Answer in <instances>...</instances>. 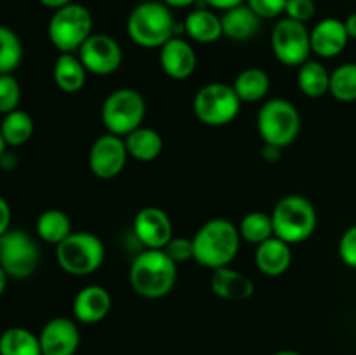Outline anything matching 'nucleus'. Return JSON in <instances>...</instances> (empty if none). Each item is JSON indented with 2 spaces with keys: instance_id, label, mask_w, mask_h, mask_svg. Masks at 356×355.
Listing matches in <instances>:
<instances>
[{
  "instance_id": "nucleus-47",
  "label": "nucleus",
  "mask_w": 356,
  "mask_h": 355,
  "mask_svg": "<svg viewBox=\"0 0 356 355\" xmlns=\"http://www.w3.org/2000/svg\"><path fill=\"white\" fill-rule=\"evenodd\" d=\"M273 355H302V354H299V352H296V350H280Z\"/></svg>"
},
{
  "instance_id": "nucleus-32",
  "label": "nucleus",
  "mask_w": 356,
  "mask_h": 355,
  "mask_svg": "<svg viewBox=\"0 0 356 355\" xmlns=\"http://www.w3.org/2000/svg\"><path fill=\"white\" fill-rule=\"evenodd\" d=\"M23 61L21 38L9 26L0 24V75L13 73Z\"/></svg>"
},
{
  "instance_id": "nucleus-16",
  "label": "nucleus",
  "mask_w": 356,
  "mask_h": 355,
  "mask_svg": "<svg viewBox=\"0 0 356 355\" xmlns=\"http://www.w3.org/2000/svg\"><path fill=\"white\" fill-rule=\"evenodd\" d=\"M159 61L167 77L174 80H184L193 75L197 68V52L190 42L176 35L160 47Z\"/></svg>"
},
{
  "instance_id": "nucleus-36",
  "label": "nucleus",
  "mask_w": 356,
  "mask_h": 355,
  "mask_svg": "<svg viewBox=\"0 0 356 355\" xmlns=\"http://www.w3.org/2000/svg\"><path fill=\"white\" fill-rule=\"evenodd\" d=\"M339 258L346 267L356 270V225L350 226L339 239Z\"/></svg>"
},
{
  "instance_id": "nucleus-45",
  "label": "nucleus",
  "mask_w": 356,
  "mask_h": 355,
  "mask_svg": "<svg viewBox=\"0 0 356 355\" xmlns=\"http://www.w3.org/2000/svg\"><path fill=\"white\" fill-rule=\"evenodd\" d=\"M7 281H9V277H7V274L3 271V268L0 267V296L6 292V287H7Z\"/></svg>"
},
{
  "instance_id": "nucleus-29",
  "label": "nucleus",
  "mask_w": 356,
  "mask_h": 355,
  "mask_svg": "<svg viewBox=\"0 0 356 355\" xmlns=\"http://www.w3.org/2000/svg\"><path fill=\"white\" fill-rule=\"evenodd\" d=\"M33 131L35 124L31 115L26 113L24 110H19V108L3 115L2 122H0V132L3 136V141H6L7 146H13V148L30 141Z\"/></svg>"
},
{
  "instance_id": "nucleus-23",
  "label": "nucleus",
  "mask_w": 356,
  "mask_h": 355,
  "mask_svg": "<svg viewBox=\"0 0 356 355\" xmlns=\"http://www.w3.org/2000/svg\"><path fill=\"white\" fill-rule=\"evenodd\" d=\"M87 70L82 65L79 56L73 52H61L56 58L54 68H52V79L54 84L63 90V93H79L86 86Z\"/></svg>"
},
{
  "instance_id": "nucleus-46",
  "label": "nucleus",
  "mask_w": 356,
  "mask_h": 355,
  "mask_svg": "<svg viewBox=\"0 0 356 355\" xmlns=\"http://www.w3.org/2000/svg\"><path fill=\"white\" fill-rule=\"evenodd\" d=\"M7 145H6V141H3V136H2V132H0V157L3 155V153L7 152Z\"/></svg>"
},
{
  "instance_id": "nucleus-40",
  "label": "nucleus",
  "mask_w": 356,
  "mask_h": 355,
  "mask_svg": "<svg viewBox=\"0 0 356 355\" xmlns=\"http://www.w3.org/2000/svg\"><path fill=\"white\" fill-rule=\"evenodd\" d=\"M282 155V148H277V146H271V145H264L263 148V159L266 162H277Z\"/></svg>"
},
{
  "instance_id": "nucleus-44",
  "label": "nucleus",
  "mask_w": 356,
  "mask_h": 355,
  "mask_svg": "<svg viewBox=\"0 0 356 355\" xmlns=\"http://www.w3.org/2000/svg\"><path fill=\"white\" fill-rule=\"evenodd\" d=\"M344 26H346V31H348V35H350V38H355L356 40V13L350 14V16L346 17V21H344Z\"/></svg>"
},
{
  "instance_id": "nucleus-39",
  "label": "nucleus",
  "mask_w": 356,
  "mask_h": 355,
  "mask_svg": "<svg viewBox=\"0 0 356 355\" xmlns=\"http://www.w3.org/2000/svg\"><path fill=\"white\" fill-rule=\"evenodd\" d=\"M202 3H205L207 7H211V9H216V10H229L233 9V7L236 6H242V3H245V0H200Z\"/></svg>"
},
{
  "instance_id": "nucleus-28",
  "label": "nucleus",
  "mask_w": 356,
  "mask_h": 355,
  "mask_svg": "<svg viewBox=\"0 0 356 355\" xmlns=\"http://www.w3.org/2000/svg\"><path fill=\"white\" fill-rule=\"evenodd\" d=\"M35 232L44 242L58 246L72 233V221L66 212L59 209H47L37 218Z\"/></svg>"
},
{
  "instance_id": "nucleus-17",
  "label": "nucleus",
  "mask_w": 356,
  "mask_h": 355,
  "mask_svg": "<svg viewBox=\"0 0 356 355\" xmlns=\"http://www.w3.org/2000/svg\"><path fill=\"white\" fill-rule=\"evenodd\" d=\"M309 38H312V52L323 59L339 56L350 42L344 21L337 17H325L318 21L309 31Z\"/></svg>"
},
{
  "instance_id": "nucleus-1",
  "label": "nucleus",
  "mask_w": 356,
  "mask_h": 355,
  "mask_svg": "<svg viewBox=\"0 0 356 355\" xmlns=\"http://www.w3.org/2000/svg\"><path fill=\"white\" fill-rule=\"evenodd\" d=\"M238 226L226 218H214L200 226L193 240V260L200 267L218 270L229 267L240 249Z\"/></svg>"
},
{
  "instance_id": "nucleus-35",
  "label": "nucleus",
  "mask_w": 356,
  "mask_h": 355,
  "mask_svg": "<svg viewBox=\"0 0 356 355\" xmlns=\"http://www.w3.org/2000/svg\"><path fill=\"white\" fill-rule=\"evenodd\" d=\"M245 3L261 19H273L285 13L287 0H245Z\"/></svg>"
},
{
  "instance_id": "nucleus-27",
  "label": "nucleus",
  "mask_w": 356,
  "mask_h": 355,
  "mask_svg": "<svg viewBox=\"0 0 356 355\" xmlns=\"http://www.w3.org/2000/svg\"><path fill=\"white\" fill-rule=\"evenodd\" d=\"M233 89L242 103H256L270 90V77L261 68H245L236 75Z\"/></svg>"
},
{
  "instance_id": "nucleus-21",
  "label": "nucleus",
  "mask_w": 356,
  "mask_h": 355,
  "mask_svg": "<svg viewBox=\"0 0 356 355\" xmlns=\"http://www.w3.org/2000/svg\"><path fill=\"white\" fill-rule=\"evenodd\" d=\"M222 37L233 42H245L257 33L261 26V17L247 3L225 10L221 17Z\"/></svg>"
},
{
  "instance_id": "nucleus-5",
  "label": "nucleus",
  "mask_w": 356,
  "mask_h": 355,
  "mask_svg": "<svg viewBox=\"0 0 356 355\" xmlns=\"http://www.w3.org/2000/svg\"><path fill=\"white\" fill-rule=\"evenodd\" d=\"M257 132L264 145L285 148L296 141L301 131V115L287 100L275 97L257 111Z\"/></svg>"
},
{
  "instance_id": "nucleus-30",
  "label": "nucleus",
  "mask_w": 356,
  "mask_h": 355,
  "mask_svg": "<svg viewBox=\"0 0 356 355\" xmlns=\"http://www.w3.org/2000/svg\"><path fill=\"white\" fill-rule=\"evenodd\" d=\"M238 232L243 240L259 246V244H263L264 240L275 237L273 219H271V214H266V212H259V211L249 212V214L243 216L242 221H240Z\"/></svg>"
},
{
  "instance_id": "nucleus-26",
  "label": "nucleus",
  "mask_w": 356,
  "mask_h": 355,
  "mask_svg": "<svg viewBox=\"0 0 356 355\" xmlns=\"http://www.w3.org/2000/svg\"><path fill=\"white\" fill-rule=\"evenodd\" d=\"M298 86L305 96L316 100L329 93L330 72L320 61H306L299 66Z\"/></svg>"
},
{
  "instance_id": "nucleus-22",
  "label": "nucleus",
  "mask_w": 356,
  "mask_h": 355,
  "mask_svg": "<svg viewBox=\"0 0 356 355\" xmlns=\"http://www.w3.org/2000/svg\"><path fill=\"white\" fill-rule=\"evenodd\" d=\"M183 30L198 44H214L222 37L221 17L209 9H195L186 16Z\"/></svg>"
},
{
  "instance_id": "nucleus-10",
  "label": "nucleus",
  "mask_w": 356,
  "mask_h": 355,
  "mask_svg": "<svg viewBox=\"0 0 356 355\" xmlns=\"http://www.w3.org/2000/svg\"><path fill=\"white\" fill-rule=\"evenodd\" d=\"M40 263V249L24 230H9L0 237V267L9 278L24 281Z\"/></svg>"
},
{
  "instance_id": "nucleus-25",
  "label": "nucleus",
  "mask_w": 356,
  "mask_h": 355,
  "mask_svg": "<svg viewBox=\"0 0 356 355\" xmlns=\"http://www.w3.org/2000/svg\"><path fill=\"white\" fill-rule=\"evenodd\" d=\"M0 355H42L40 340L26 327H7L0 334Z\"/></svg>"
},
{
  "instance_id": "nucleus-20",
  "label": "nucleus",
  "mask_w": 356,
  "mask_h": 355,
  "mask_svg": "<svg viewBox=\"0 0 356 355\" xmlns=\"http://www.w3.org/2000/svg\"><path fill=\"white\" fill-rule=\"evenodd\" d=\"M211 287L218 298L226 299V301H243L254 294V282L229 267L214 270Z\"/></svg>"
},
{
  "instance_id": "nucleus-12",
  "label": "nucleus",
  "mask_w": 356,
  "mask_h": 355,
  "mask_svg": "<svg viewBox=\"0 0 356 355\" xmlns=\"http://www.w3.org/2000/svg\"><path fill=\"white\" fill-rule=\"evenodd\" d=\"M79 58L87 73L103 77L111 75L120 68L124 52L111 35L92 33L79 49Z\"/></svg>"
},
{
  "instance_id": "nucleus-13",
  "label": "nucleus",
  "mask_w": 356,
  "mask_h": 355,
  "mask_svg": "<svg viewBox=\"0 0 356 355\" xmlns=\"http://www.w3.org/2000/svg\"><path fill=\"white\" fill-rule=\"evenodd\" d=\"M127 148L122 136H99L89 150V169L99 180H113L124 171L127 164Z\"/></svg>"
},
{
  "instance_id": "nucleus-37",
  "label": "nucleus",
  "mask_w": 356,
  "mask_h": 355,
  "mask_svg": "<svg viewBox=\"0 0 356 355\" xmlns=\"http://www.w3.org/2000/svg\"><path fill=\"white\" fill-rule=\"evenodd\" d=\"M315 2L313 0H287L285 6V17L299 21V23H306L315 16Z\"/></svg>"
},
{
  "instance_id": "nucleus-15",
  "label": "nucleus",
  "mask_w": 356,
  "mask_h": 355,
  "mask_svg": "<svg viewBox=\"0 0 356 355\" xmlns=\"http://www.w3.org/2000/svg\"><path fill=\"white\" fill-rule=\"evenodd\" d=\"M42 355H76L80 345L79 326L68 317H54L42 327Z\"/></svg>"
},
{
  "instance_id": "nucleus-19",
  "label": "nucleus",
  "mask_w": 356,
  "mask_h": 355,
  "mask_svg": "<svg viewBox=\"0 0 356 355\" xmlns=\"http://www.w3.org/2000/svg\"><path fill=\"white\" fill-rule=\"evenodd\" d=\"M254 261L257 270L268 277L284 275L292 263L291 244L284 242L278 237H271L256 247Z\"/></svg>"
},
{
  "instance_id": "nucleus-2",
  "label": "nucleus",
  "mask_w": 356,
  "mask_h": 355,
  "mask_svg": "<svg viewBox=\"0 0 356 355\" xmlns=\"http://www.w3.org/2000/svg\"><path fill=\"white\" fill-rule=\"evenodd\" d=\"M177 278V265L163 249H146L132 260L129 282L134 292L148 299L169 294Z\"/></svg>"
},
{
  "instance_id": "nucleus-33",
  "label": "nucleus",
  "mask_w": 356,
  "mask_h": 355,
  "mask_svg": "<svg viewBox=\"0 0 356 355\" xmlns=\"http://www.w3.org/2000/svg\"><path fill=\"white\" fill-rule=\"evenodd\" d=\"M21 101V86L13 73L0 75V113L6 115L17 110Z\"/></svg>"
},
{
  "instance_id": "nucleus-11",
  "label": "nucleus",
  "mask_w": 356,
  "mask_h": 355,
  "mask_svg": "<svg viewBox=\"0 0 356 355\" xmlns=\"http://www.w3.org/2000/svg\"><path fill=\"white\" fill-rule=\"evenodd\" d=\"M271 51L285 66H301L312 54V38L305 23L282 17L271 30Z\"/></svg>"
},
{
  "instance_id": "nucleus-41",
  "label": "nucleus",
  "mask_w": 356,
  "mask_h": 355,
  "mask_svg": "<svg viewBox=\"0 0 356 355\" xmlns=\"http://www.w3.org/2000/svg\"><path fill=\"white\" fill-rule=\"evenodd\" d=\"M17 164V159L16 155H13V153L6 152L2 157H0V167H3V169H14Z\"/></svg>"
},
{
  "instance_id": "nucleus-18",
  "label": "nucleus",
  "mask_w": 356,
  "mask_h": 355,
  "mask_svg": "<svg viewBox=\"0 0 356 355\" xmlns=\"http://www.w3.org/2000/svg\"><path fill=\"white\" fill-rule=\"evenodd\" d=\"M111 294L103 285H86L73 299V315L82 324L101 322L111 310Z\"/></svg>"
},
{
  "instance_id": "nucleus-43",
  "label": "nucleus",
  "mask_w": 356,
  "mask_h": 355,
  "mask_svg": "<svg viewBox=\"0 0 356 355\" xmlns=\"http://www.w3.org/2000/svg\"><path fill=\"white\" fill-rule=\"evenodd\" d=\"M167 7H174V9H186V7L193 6L198 0H162Z\"/></svg>"
},
{
  "instance_id": "nucleus-9",
  "label": "nucleus",
  "mask_w": 356,
  "mask_h": 355,
  "mask_svg": "<svg viewBox=\"0 0 356 355\" xmlns=\"http://www.w3.org/2000/svg\"><path fill=\"white\" fill-rule=\"evenodd\" d=\"M240 97L233 86L212 82L200 87L193 97V111L198 120L211 127H221L235 120L240 113Z\"/></svg>"
},
{
  "instance_id": "nucleus-6",
  "label": "nucleus",
  "mask_w": 356,
  "mask_h": 355,
  "mask_svg": "<svg viewBox=\"0 0 356 355\" xmlns=\"http://www.w3.org/2000/svg\"><path fill=\"white\" fill-rule=\"evenodd\" d=\"M92 35V14L80 3H68L54 10L47 24L49 42L59 52H79Z\"/></svg>"
},
{
  "instance_id": "nucleus-7",
  "label": "nucleus",
  "mask_w": 356,
  "mask_h": 355,
  "mask_svg": "<svg viewBox=\"0 0 356 355\" xmlns=\"http://www.w3.org/2000/svg\"><path fill=\"white\" fill-rule=\"evenodd\" d=\"M56 260L70 275H90L103 265L104 246L90 232H72L56 246Z\"/></svg>"
},
{
  "instance_id": "nucleus-8",
  "label": "nucleus",
  "mask_w": 356,
  "mask_h": 355,
  "mask_svg": "<svg viewBox=\"0 0 356 355\" xmlns=\"http://www.w3.org/2000/svg\"><path fill=\"white\" fill-rule=\"evenodd\" d=\"M145 115V97L139 90L131 87L113 90L101 106V120L106 131L122 138L141 127Z\"/></svg>"
},
{
  "instance_id": "nucleus-42",
  "label": "nucleus",
  "mask_w": 356,
  "mask_h": 355,
  "mask_svg": "<svg viewBox=\"0 0 356 355\" xmlns=\"http://www.w3.org/2000/svg\"><path fill=\"white\" fill-rule=\"evenodd\" d=\"M38 2H40L44 7H47V9L58 10V9H61V7L72 3L73 0H38Z\"/></svg>"
},
{
  "instance_id": "nucleus-31",
  "label": "nucleus",
  "mask_w": 356,
  "mask_h": 355,
  "mask_svg": "<svg viewBox=\"0 0 356 355\" xmlns=\"http://www.w3.org/2000/svg\"><path fill=\"white\" fill-rule=\"evenodd\" d=\"M329 93L341 103L356 101V63H344L330 73Z\"/></svg>"
},
{
  "instance_id": "nucleus-3",
  "label": "nucleus",
  "mask_w": 356,
  "mask_h": 355,
  "mask_svg": "<svg viewBox=\"0 0 356 355\" xmlns=\"http://www.w3.org/2000/svg\"><path fill=\"white\" fill-rule=\"evenodd\" d=\"M176 30L177 24L170 7L163 2L145 0L138 3L127 17V35L139 47L160 49L176 37Z\"/></svg>"
},
{
  "instance_id": "nucleus-38",
  "label": "nucleus",
  "mask_w": 356,
  "mask_h": 355,
  "mask_svg": "<svg viewBox=\"0 0 356 355\" xmlns=\"http://www.w3.org/2000/svg\"><path fill=\"white\" fill-rule=\"evenodd\" d=\"M10 219H13V211L9 202L0 195V237L10 230Z\"/></svg>"
},
{
  "instance_id": "nucleus-14",
  "label": "nucleus",
  "mask_w": 356,
  "mask_h": 355,
  "mask_svg": "<svg viewBox=\"0 0 356 355\" xmlns=\"http://www.w3.org/2000/svg\"><path fill=\"white\" fill-rule=\"evenodd\" d=\"M134 235L146 249H163L172 239V223L163 209L148 205L134 218Z\"/></svg>"
},
{
  "instance_id": "nucleus-24",
  "label": "nucleus",
  "mask_w": 356,
  "mask_h": 355,
  "mask_svg": "<svg viewBox=\"0 0 356 355\" xmlns=\"http://www.w3.org/2000/svg\"><path fill=\"white\" fill-rule=\"evenodd\" d=\"M129 157L139 162H152L162 153L163 139L155 129L138 127L124 138Z\"/></svg>"
},
{
  "instance_id": "nucleus-4",
  "label": "nucleus",
  "mask_w": 356,
  "mask_h": 355,
  "mask_svg": "<svg viewBox=\"0 0 356 355\" xmlns=\"http://www.w3.org/2000/svg\"><path fill=\"white\" fill-rule=\"evenodd\" d=\"M275 237L287 244L305 242L315 233L316 211L308 198L301 195H287L280 198L271 212Z\"/></svg>"
},
{
  "instance_id": "nucleus-34",
  "label": "nucleus",
  "mask_w": 356,
  "mask_h": 355,
  "mask_svg": "<svg viewBox=\"0 0 356 355\" xmlns=\"http://www.w3.org/2000/svg\"><path fill=\"white\" fill-rule=\"evenodd\" d=\"M163 251L176 265L186 263V261L193 260V240L186 239V237H172L163 247Z\"/></svg>"
}]
</instances>
